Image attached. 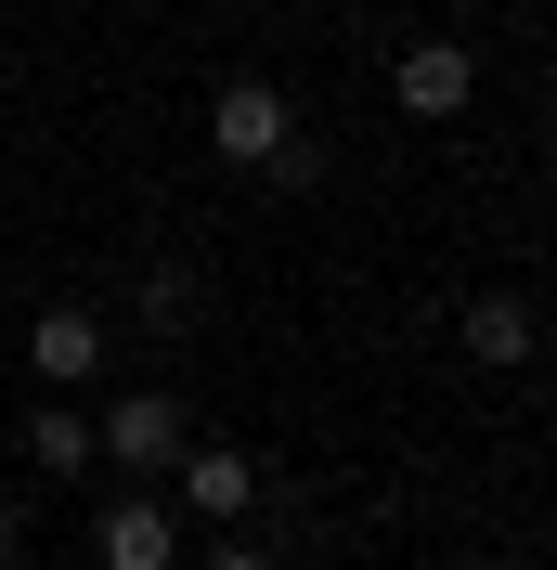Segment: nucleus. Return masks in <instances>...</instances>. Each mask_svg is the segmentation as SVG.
Wrapping results in <instances>:
<instances>
[{
    "label": "nucleus",
    "instance_id": "nucleus-10",
    "mask_svg": "<svg viewBox=\"0 0 557 570\" xmlns=\"http://www.w3.org/2000/svg\"><path fill=\"white\" fill-rule=\"evenodd\" d=\"M208 570H260V558H208Z\"/></svg>",
    "mask_w": 557,
    "mask_h": 570
},
{
    "label": "nucleus",
    "instance_id": "nucleus-3",
    "mask_svg": "<svg viewBox=\"0 0 557 570\" xmlns=\"http://www.w3.org/2000/svg\"><path fill=\"white\" fill-rule=\"evenodd\" d=\"M27 363L52 376V390H78V376L105 363V324H91V312H39V324H27Z\"/></svg>",
    "mask_w": 557,
    "mask_h": 570
},
{
    "label": "nucleus",
    "instance_id": "nucleus-8",
    "mask_svg": "<svg viewBox=\"0 0 557 570\" xmlns=\"http://www.w3.org/2000/svg\"><path fill=\"white\" fill-rule=\"evenodd\" d=\"M467 351L480 363H531V298H467Z\"/></svg>",
    "mask_w": 557,
    "mask_h": 570
},
{
    "label": "nucleus",
    "instance_id": "nucleus-2",
    "mask_svg": "<svg viewBox=\"0 0 557 570\" xmlns=\"http://www.w3.org/2000/svg\"><path fill=\"white\" fill-rule=\"evenodd\" d=\"M91 454H117V466H143V480H156V466L182 454V402H169V390H130L105 428H91Z\"/></svg>",
    "mask_w": 557,
    "mask_h": 570
},
{
    "label": "nucleus",
    "instance_id": "nucleus-1",
    "mask_svg": "<svg viewBox=\"0 0 557 570\" xmlns=\"http://www.w3.org/2000/svg\"><path fill=\"white\" fill-rule=\"evenodd\" d=\"M285 130H299V105H285L273 78H234V91H221V105H208V142H221V156H234V169H260V156H273Z\"/></svg>",
    "mask_w": 557,
    "mask_h": 570
},
{
    "label": "nucleus",
    "instance_id": "nucleus-7",
    "mask_svg": "<svg viewBox=\"0 0 557 570\" xmlns=\"http://www.w3.org/2000/svg\"><path fill=\"white\" fill-rule=\"evenodd\" d=\"M246 493H260L246 454H182V505H195V519H246Z\"/></svg>",
    "mask_w": 557,
    "mask_h": 570
},
{
    "label": "nucleus",
    "instance_id": "nucleus-4",
    "mask_svg": "<svg viewBox=\"0 0 557 570\" xmlns=\"http://www.w3.org/2000/svg\"><path fill=\"white\" fill-rule=\"evenodd\" d=\"M467 91H480V66H467L453 39H428V52H402V105H416V117H453Z\"/></svg>",
    "mask_w": 557,
    "mask_h": 570
},
{
    "label": "nucleus",
    "instance_id": "nucleus-9",
    "mask_svg": "<svg viewBox=\"0 0 557 570\" xmlns=\"http://www.w3.org/2000/svg\"><path fill=\"white\" fill-rule=\"evenodd\" d=\"M0 570H13V505H0Z\"/></svg>",
    "mask_w": 557,
    "mask_h": 570
},
{
    "label": "nucleus",
    "instance_id": "nucleus-6",
    "mask_svg": "<svg viewBox=\"0 0 557 570\" xmlns=\"http://www.w3.org/2000/svg\"><path fill=\"white\" fill-rule=\"evenodd\" d=\"M105 570H169V505H156V493L105 505Z\"/></svg>",
    "mask_w": 557,
    "mask_h": 570
},
{
    "label": "nucleus",
    "instance_id": "nucleus-5",
    "mask_svg": "<svg viewBox=\"0 0 557 570\" xmlns=\"http://www.w3.org/2000/svg\"><path fill=\"white\" fill-rule=\"evenodd\" d=\"M27 466H39V480H78V466H91V415H78L66 390L27 415Z\"/></svg>",
    "mask_w": 557,
    "mask_h": 570
}]
</instances>
